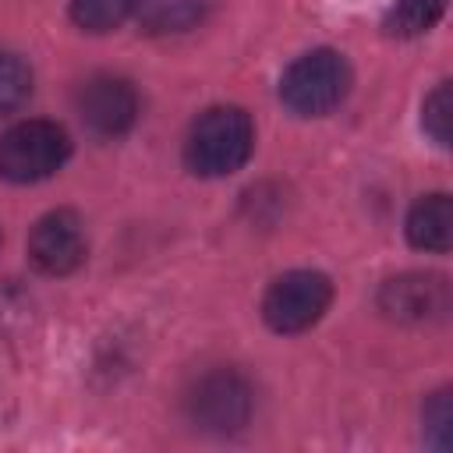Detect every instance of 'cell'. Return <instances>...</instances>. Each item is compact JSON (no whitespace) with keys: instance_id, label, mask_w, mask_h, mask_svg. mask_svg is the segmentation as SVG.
I'll return each mask as SVG.
<instances>
[{"instance_id":"6da1fadb","label":"cell","mask_w":453,"mask_h":453,"mask_svg":"<svg viewBox=\"0 0 453 453\" xmlns=\"http://www.w3.org/2000/svg\"><path fill=\"white\" fill-rule=\"evenodd\" d=\"M255 149V124L241 106H209L184 138V163L198 177L237 173Z\"/></svg>"},{"instance_id":"7a4b0ae2","label":"cell","mask_w":453,"mask_h":453,"mask_svg":"<svg viewBox=\"0 0 453 453\" xmlns=\"http://www.w3.org/2000/svg\"><path fill=\"white\" fill-rule=\"evenodd\" d=\"M350 92V64L336 50L301 53L280 78V99L297 117H322L336 110Z\"/></svg>"},{"instance_id":"3957f363","label":"cell","mask_w":453,"mask_h":453,"mask_svg":"<svg viewBox=\"0 0 453 453\" xmlns=\"http://www.w3.org/2000/svg\"><path fill=\"white\" fill-rule=\"evenodd\" d=\"M71 156V138L53 120H18L0 134V177L35 184L53 177Z\"/></svg>"},{"instance_id":"277c9868","label":"cell","mask_w":453,"mask_h":453,"mask_svg":"<svg viewBox=\"0 0 453 453\" xmlns=\"http://www.w3.org/2000/svg\"><path fill=\"white\" fill-rule=\"evenodd\" d=\"M333 301V283L315 269H290L276 276L262 297V319L276 333H304L311 329Z\"/></svg>"},{"instance_id":"5b68a950","label":"cell","mask_w":453,"mask_h":453,"mask_svg":"<svg viewBox=\"0 0 453 453\" xmlns=\"http://www.w3.org/2000/svg\"><path fill=\"white\" fill-rule=\"evenodd\" d=\"M251 407H255L251 386L234 368L205 372L188 393V418L202 432H216V435L244 428L251 418Z\"/></svg>"},{"instance_id":"8992f818","label":"cell","mask_w":453,"mask_h":453,"mask_svg":"<svg viewBox=\"0 0 453 453\" xmlns=\"http://www.w3.org/2000/svg\"><path fill=\"white\" fill-rule=\"evenodd\" d=\"M74 110L88 134L113 142L138 120V92L120 74H92L74 92Z\"/></svg>"},{"instance_id":"52a82bcc","label":"cell","mask_w":453,"mask_h":453,"mask_svg":"<svg viewBox=\"0 0 453 453\" xmlns=\"http://www.w3.org/2000/svg\"><path fill=\"white\" fill-rule=\"evenodd\" d=\"M379 311L403 326L439 322L449 311V283L439 273H403L379 287Z\"/></svg>"},{"instance_id":"ba28073f","label":"cell","mask_w":453,"mask_h":453,"mask_svg":"<svg viewBox=\"0 0 453 453\" xmlns=\"http://www.w3.org/2000/svg\"><path fill=\"white\" fill-rule=\"evenodd\" d=\"M85 255H88L85 223L71 209L46 212L32 226V234H28V258L46 276H67V273H74L85 262Z\"/></svg>"},{"instance_id":"9c48e42d","label":"cell","mask_w":453,"mask_h":453,"mask_svg":"<svg viewBox=\"0 0 453 453\" xmlns=\"http://www.w3.org/2000/svg\"><path fill=\"white\" fill-rule=\"evenodd\" d=\"M407 241L421 251H449L453 244V202L446 191L421 195L407 212Z\"/></svg>"},{"instance_id":"30bf717a","label":"cell","mask_w":453,"mask_h":453,"mask_svg":"<svg viewBox=\"0 0 453 453\" xmlns=\"http://www.w3.org/2000/svg\"><path fill=\"white\" fill-rule=\"evenodd\" d=\"M134 14L149 35H170L195 28L205 14V0H142Z\"/></svg>"},{"instance_id":"8fae6325","label":"cell","mask_w":453,"mask_h":453,"mask_svg":"<svg viewBox=\"0 0 453 453\" xmlns=\"http://www.w3.org/2000/svg\"><path fill=\"white\" fill-rule=\"evenodd\" d=\"M446 14V0H396L382 21V28L396 39H414L435 28V21Z\"/></svg>"},{"instance_id":"7c38bea8","label":"cell","mask_w":453,"mask_h":453,"mask_svg":"<svg viewBox=\"0 0 453 453\" xmlns=\"http://www.w3.org/2000/svg\"><path fill=\"white\" fill-rule=\"evenodd\" d=\"M142 0H71V21L85 32H113L120 28L134 11H138Z\"/></svg>"},{"instance_id":"4fadbf2b","label":"cell","mask_w":453,"mask_h":453,"mask_svg":"<svg viewBox=\"0 0 453 453\" xmlns=\"http://www.w3.org/2000/svg\"><path fill=\"white\" fill-rule=\"evenodd\" d=\"M32 92V71L28 64L11 53V50H0V117L4 113H14Z\"/></svg>"},{"instance_id":"5bb4252c","label":"cell","mask_w":453,"mask_h":453,"mask_svg":"<svg viewBox=\"0 0 453 453\" xmlns=\"http://www.w3.org/2000/svg\"><path fill=\"white\" fill-rule=\"evenodd\" d=\"M421 124H425V131L432 134L435 145H442V149L449 145V134H453V96H449V81H439L428 92V99L421 106Z\"/></svg>"},{"instance_id":"9a60e30c","label":"cell","mask_w":453,"mask_h":453,"mask_svg":"<svg viewBox=\"0 0 453 453\" xmlns=\"http://www.w3.org/2000/svg\"><path fill=\"white\" fill-rule=\"evenodd\" d=\"M453 425V411H449V389H439L432 393V400L425 403V432L432 439V446L446 449L449 446V428Z\"/></svg>"}]
</instances>
